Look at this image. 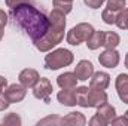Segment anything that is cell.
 <instances>
[{
    "instance_id": "e575fe53",
    "label": "cell",
    "mask_w": 128,
    "mask_h": 126,
    "mask_svg": "<svg viewBox=\"0 0 128 126\" xmlns=\"http://www.w3.org/2000/svg\"><path fill=\"white\" fill-rule=\"evenodd\" d=\"M125 116H127V117H128V110H127V111H125Z\"/></svg>"
},
{
    "instance_id": "83f0119b",
    "label": "cell",
    "mask_w": 128,
    "mask_h": 126,
    "mask_svg": "<svg viewBox=\"0 0 128 126\" xmlns=\"http://www.w3.org/2000/svg\"><path fill=\"white\" fill-rule=\"evenodd\" d=\"M90 125H91V126H106L107 123H106V122L98 116V114H94V116L91 117V120H90Z\"/></svg>"
},
{
    "instance_id": "277c9868",
    "label": "cell",
    "mask_w": 128,
    "mask_h": 126,
    "mask_svg": "<svg viewBox=\"0 0 128 126\" xmlns=\"http://www.w3.org/2000/svg\"><path fill=\"white\" fill-rule=\"evenodd\" d=\"M92 33H94V27L91 24L80 22V24H78V25H74L73 28L68 30L67 36H66V40L72 46H79L80 43L86 42Z\"/></svg>"
},
{
    "instance_id": "7a4b0ae2",
    "label": "cell",
    "mask_w": 128,
    "mask_h": 126,
    "mask_svg": "<svg viewBox=\"0 0 128 126\" xmlns=\"http://www.w3.org/2000/svg\"><path fill=\"white\" fill-rule=\"evenodd\" d=\"M66 31V13H63L58 9H52L49 13V28L45 36L34 40V46L40 52H49L57 45H60L64 39Z\"/></svg>"
},
{
    "instance_id": "30bf717a",
    "label": "cell",
    "mask_w": 128,
    "mask_h": 126,
    "mask_svg": "<svg viewBox=\"0 0 128 126\" xmlns=\"http://www.w3.org/2000/svg\"><path fill=\"white\" fill-rule=\"evenodd\" d=\"M18 79H20V83L24 85V86L28 89V88H33V86L39 82L40 76H39V73H37L34 68H24V70L20 73Z\"/></svg>"
},
{
    "instance_id": "d4e9b609",
    "label": "cell",
    "mask_w": 128,
    "mask_h": 126,
    "mask_svg": "<svg viewBox=\"0 0 128 126\" xmlns=\"http://www.w3.org/2000/svg\"><path fill=\"white\" fill-rule=\"evenodd\" d=\"M61 123V119L57 116V114H52V116H48V117H45V119H42V120H39L37 122V125H60Z\"/></svg>"
},
{
    "instance_id": "8fae6325",
    "label": "cell",
    "mask_w": 128,
    "mask_h": 126,
    "mask_svg": "<svg viewBox=\"0 0 128 126\" xmlns=\"http://www.w3.org/2000/svg\"><path fill=\"white\" fill-rule=\"evenodd\" d=\"M115 88H116L119 99L124 104H128V74H124V73L118 74L116 82H115Z\"/></svg>"
},
{
    "instance_id": "4fadbf2b",
    "label": "cell",
    "mask_w": 128,
    "mask_h": 126,
    "mask_svg": "<svg viewBox=\"0 0 128 126\" xmlns=\"http://www.w3.org/2000/svg\"><path fill=\"white\" fill-rule=\"evenodd\" d=\"M57 85L61 88V89H74L78 86V77L74 73H70V71H66L63 74H60L57 77Z\"/></svg>"
},
{
    "instance_id": "ffe728a7",
    "label": "cell",
    "mask_w": 128,
    "mask_h": 126,
    "mask_svg": "<svg viewBox=\"0 0 128 126\" xmlns=\"http://www.w3.org/2000/svg\"><path fill=\"white\" fill-rule=\"evenodd\" d=\"M115 24L121 30H128V7L118 10V15L115 16Z\"/></svg>"
},
{
    "instance_id": "836d02e7",
    "label": "cell",
    "mask_w": 128,
    "mask_h": 126,
    "mask_svg": "<svg viewBox=\"0 0 128 126\" xmlns=\"http://www.w3.org/2000/svg\"><path fill=\"white\" fill-rule=\"evenodd\" d=\"M125 67H127V68H128V54H127V55H125Z\"/></svg>"
},
{
    "instance_id": "9c48e42d",
    "label": "cell",
    "mask_w": 128,
    "mask_h": 126,
    "mask_svg": "<svg viewBox=\"0 0 128 126\" xmlns=\"http://www.w3.org/2000/svg\"><path fill=\"white\" fill-rule=\"evenodd\" d=\"M74 74H76L78 80H80V82L91 79V76L94 74V65H92V63L88 61V60L79 61L78 65L74 67Z\"/></svg>"
},
{
    "instance_id": "ac0fdd59",
    "label": "cell",
    "mask_w": 128,
    "mask_h": 126,
    "mask_svg": "<svg viewBox=\"0 0 128 126\" xmlns=\"http://www.w3.org/2000/svg\"><path fill=\"white\" fill-rule=\"evenodd\" d=\"M74 95H76V101L78 105L88 108V94H90V88L88 86H76L74 89Z\"/></svg>"
},
{
    "instance_id": "2e32d148",
    "label": "cell",
    "mask_w": 128,
    "mask_h": 126,
    "mask_svg": "<svg viewBox=\"0 0 128 126\" xmlns=\"http://www.w3.org/2000/svg\"><path fill=\"white\" fill-rule=\"evenodd\" d=\"M63 125H76V126H84L86 125V119L80 111H72L67 116L61 117Z\"/></svg>"
},
{
    "instance_id": "cb8c5ba5",
    "label": "cell",
    "mask_w": 128,
    "mask_h": 126,
    "mask_svg": "<svg viewBox=\"0 0 128 126\" xmlns=\"http://www.w3.org/2000/svg\"><path fill=\"white\" fill-rule=\"evenodd\" d=\"M115 12L113 10H110V9H104L103 12H101V18H103V21L106 22V24H109V25H112V24H115Z\"/></svg>"
},
{
    "instance_id": "e0dca14e",
    "label": "cell",
    "mask_w": 128,
    "mask_h": 126,
    "mask_svg": "<svg viewBox=\"0 0 128 126\" xmlns=\"http://www.w3.org/2000/svg\"><path fill=\"white\" fill-rule=\"evenodd\" d=\"M86 43V46H88V49H91V51H97L98 48H101L103 45H104V31H101V30H94V33L90 36V39L85 42Z\"/></svg>"
},
{
    "instance_id": "5b68a950",
    "label": "cell",
    "mask_w": 128,
    "mask_h": 126,
    "mask_svg": "<svg viewBox=\"0 0 128 126\" xmlns=\"http://www.w3.org/2000/svg\"><path fill=\"white\" fill-rule=\"evenodd\" d=\"M52 91H54L52 83L46 77H40L39 82L33 86V95H34V98H37V99H40L43 102H49L51 101Z\"/></svg>"
},
{
    "instance_id": "52a82bcc",
    "label": "cell",
    "mask_w": 128,
    "mask_h": 126,
    "mask_svg": "<svg viewBox=\"0 0 128 126\" xmlns=\"http://www.w3.org/2000/svg\"><path fill=\"white\" fill-rule=\"evenodd\" d=\"M119 60H121V57H119V52L116 49H106L104 52H101L98 55V63L101 64L103 67H106V68L118 67Z\"/></svg>"
},
{
    "instance_id": "9a60e30c",
    "label": "cell",
    "mask_w": 128,
    "mask_h": 126,
    "mask_svg": "<svg viewBox=\"0 0 128 126\" xmlns=\"http://www.w3.org/2000/svg\"><path fill=\"white\" fill-rule=\"evenodd\" d=\"M107 125L116 117V110H115V107L113 105H110L109 102H106V104H103V105H100V107H97V113Z\"/></svg>"
},
{
    "instance_id": "5bb4252c",
    "label": "cell",
    "mask_w": 128,
    "mask_h": 126,
    "mask_svg": "<svg viewBox=\"0 0 128 126\" xmlns=\"http://www.w3.org/2000/svg\"><path fill=\"white\" fill-rule=\"evenodd\" d=\"M57 99H58L60 104H63L66 107H74V105H78L76 95H74L73 89H61L57 94Z\"/></svg>"
},
{
    "instance_id": "3957f363",
    "label": "cell",
    "mask_w": 128,
    "mask_h": 126,
    "mask_svg": "<svg viewBox=\"0 0 128 126\" xmlns=\"http://www.w3.org/2000/svg\"><path fill=\"white\" fill-rule=\"evenodd\" d=\"M74 55L72 51L64 49V48H58L54 51H49L48 55L45 57V68L48 70H60L63 67H68L73 63Z\"/></svg>"
},
{
    "instance_id": "8992f818",
    "label": "cell",
    "mask_w": 128,
    "mask_h": 126,
    "mask_svg": "<svg viewBox=\"0 0 128 126\" xmlns=\"http://www.w3.org/2000/svg\"><path fill=\"white\" fill-rule=\"evenodd\" d=\"M27 95V88L21 83H14V85H9L4 91H3V96L10 102V104H15V102H21Z\"/></svg>"
},
{
    "instance_id": "ba28073f",
    "label": "cell",
    "mask_w": 128,
    "mask_h": 126,
    "mask_svg": "<svg viewBox=\"0 0 128 126\" xmlns=\"http://www.w3.org/2000/svg\"><path fill=\"white\" fill-rule=\"evenodd\" d=\"M110 85V76L104 71H94L90 80V89H97V91H106Z\"/></svg>"
},
{
    "instance_id": "7402d4cb",
    "label": "cell",
    "mask_w": 128,
    "mask_h": 126,
    "mask_svg": "<svg viewBox=\"0 0 128 126\" xmlns=\"http://www.w3.org/2000/svg\"><path fill=\"white\" fill-rule=\"evenodd\" d=\"M2 123H3V125H16V126H20L21 123H22V120H21V117H20L16 113H9L8 116L3 117Z\"/></svg>"
},
{
    "instance_id": "44dd1931",
    "label": "cell",
    "mask_w": 128,
    "mask_h": 126,
    "mask_svg": "<svg viewBox=\"0 0 128 126\" xmlns=\"http://www.w3.org/2000/svg\"><path fill=\"white\" fill-rule=\"evenodd\" d=\"M73 1H74V0H52L54 7L58 9V10H61L66 15L72 12V9H73Z\"/></svg>"
},
{
    "instance_id": "7c38bea8",
    "label": "cell",
    "mask_w": 128,
    "mask_h": 126,
    "mask_svg": "<svg viewBox=\"0 0 128 126\" xmlns=\"http://www.w3.org/2000/svg\"><path fill=\"white\" fill-rule=\"evenodd\" d=\"M109 101V96L104 91H97V89H90L88 94V108H97Z\"/></svg>"
},
{
    "instance_id": "f546056e",
    "label": "cell",
    "mask_w": 128,
    "mask_h": 126,
    "mask_svg": "<svg viewBox=\"0 0 128 126\" xmlns=\"http://www.w3.org/2000/svg\"><path fill=\"white\" fill-rule=\"evenodd\" d=\"M28 0H6V6L8 7H15V6H18V4H22V3H27Z\"/></svg>"
},
{
    "instance_id": "f1b7e54d",
    "label": "cell",
    "mask_w": 128,
    "mask_h": 126,
    "mask_svg": "<svg viewBox=\"0 0 128 126\" xmlns=\"http://www.w3.org/2000/svg\"><path fill=\"white\" fill-rule=\"evenodd\" d=\"M10 105V102L3 96V94H0V111H4V110H8V107Z\"/></svg>"
},
{
    "instance_id": "4316f807",
    "label": "cell",
    "mask_w": 128,
    "mask_h": 126,
    "mask_svg": "<svg viewBox=\"0 0 128 126\" xmlns=\"http://www.w3.org/2000/svg\"><path fill=\"white\" fill-rule=\"evenodd\" d=\"M110 125H118V126H128V117L124 114V116H119V117H115Z\"/></svg>"
},
{
    "instance_id": "6da1fadb",
    "label": "cell",
    "mask_w": 128,
    "mask_h": 126,
    "mask_svg": "<svg viewBox=\"0 0 128 126\" xmlns=\"http://www.w3.org/2000/svg\"><path fill=\"white\" fill-rule=\"evenodd\" d=\"M10 16L14 18L15 24L21 30H24V33L33 42L45 36L49 28V16H46L43 12H40L28 1L12 7Z\"/></svg>"
},
{
    "instance_id": "d6986e66",
    "label": "cell",
    "mask_w": 128,
    "mask_h": 126,
    "mask_svg": "<svg viewBox=\"0 0 128 126\" xmlns=\"http://www.w3.org/2000/svg\"><path fill=\"white\" fill-rule=\"evenodd\" d=\"M121 43L119 34L115 31H104V48L106 49H116L118 45Z\"/></svg>"
},
{
    "instance_id": "1f68e13d",
    "label": "cell",
    "mask_w": 128,
    "mask_h": 126,
    "mask_svg": "<svg viewBox=\"0 0 128 126\" xmlns=\"http://www.w3.org/2000/svg\"><path fill=\"white\" fill-rule=\"evenodd\" d=\"M8 88V79L0 76V94H3V91Z\"/></svg>"
},
{
    "instance_id": "4dcf8cb0",
    "label": "cell",
    "mask_w": 128,
    "mask_h": 126,
    "mask_svg": "<svg viewBox=\"0 0 128 126\" xmlns=\"http://www.w3.org/2000/svg\"><path fill=\"white\" fill-rule=\"evenodd\" d=\"M6 24H8V13H6L4 10H2V9H0V27H2V28H4V27H6Z\"/></svg>"
},
{
    "instance_id": "484cf974",
    "label": "cell",
    "mask_w": 128,
    "mask_h": 126,
    "mask_svg": "<svg viewBox=\"0 0 128 126\" xmlns=\"http://www.w3.org/2000/svg\"><path fill=\"white\" fill-rule=\"evenodd\" d=\"M106 0H84V3L91 9H100Z\"/></svg>"
},
{
    "instance_id": "603a6c76",
    "label": "cell",
    "mask_w": 128,
    "mask_h": 126,
    "mask_svg": "<svg viewBox=\"0 0 128 126\" xmlns=\"http://www.w3.org/2000/svg\"><path fill=\"white\" fill-rule=\"evenodd\" d=\"M125 4H127V0H107V9H110L113 12L124 9Z\"/></svg>"
},
{
    "instance_id": "d6a6232c",
    "label": "cell",
    "mask_w": 128,
    "mask_h": 126,
    "mask_svg": "<svg viewBox=\"0 0 128 126\" xmlns=\"http://www.w3.org/2000/svg\"><path fill=\"white\" fill-rule=\"evenodd\" d=\"M3 30H4V28H2V27H0V42H2V39H3Z\"/></svg>"
}]
</instances>
